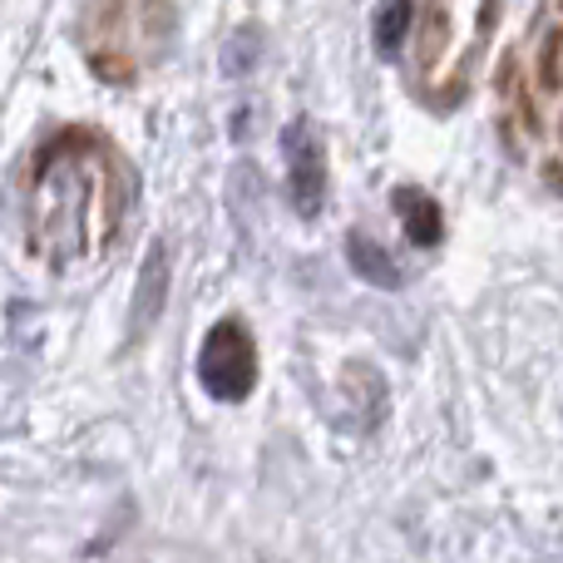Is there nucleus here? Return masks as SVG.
<instances>
[{"label":"nucleus","mask_w":563,"mask_h":563,"mask_svg":"<svg viewBox=\"0 0 563 563\" xmlns=\"http://www.w3.org/2000/svg\"><path fill=\"white\" fill-rule=\"evenodd\" d=\"M346 257H351V267H356V277L371 282V287L396 291L400 282H406V273L396 267V257H390L371 233H361V228H351L346 233Z\"/></svg>","instance_id":"obj_5"},{"label":"nucleus","mask_w":563,"mask_h":563,"mask_svg":"<svg viewBox=\"0 0 563 563\" xmlns=\"http://www.w3.org/2000/svg\"><path fill=\"white\" fill-rule=\"evenodd\" d=\"M198 380L218 400H247L257 386V341L243 321H218L198 351Z\"/></svg>","instance_id":"obj_2"},{"label":"nucleus","mask_w":563,"mask_h":563,"mask_svg":"<svg viewBox=\"0 0 563 563\" xmlns=\"http://www.w3.org/2000/svg\"><path fill=\"white\" fill-rule=\"evenodd\" d=\"M134 174L99 134L65 129L30 164L25 247L49 273L99 267L129 238Z\"/></svg>","instance_id":"obj_1"},{"label":"nucleus","mask_w":563,"mask_h":563,"mask_svg":"<svg viewBox=\"0 0 563 563\" xmlns=\"http://www.w3.org/2000/svg\"><path fill=\"white\" fill-rule=\"evenodd\" d=\"M390 203H396L400 223H406V238L416 247H435L440 238H445V218H440V203L430 194H420V188H396Z\"/></svg>","instance_id":"obj_4"},{"label":"nucleus","mask_w":563,"mask_h":563,"mask_svg":"<svg viewBox=\"0 0 563 563\" xmlns=\"http://www.w3.org/2000/svg\"><path fill=\"white\" fill-rule=\"evenodd\" d=\"M410 20H416V0H380V10H376V49L386 59L406 45Z\"/></svg>","instance_id":"obj_7"},{"label":"nucleus","mask_w":563,"mask_h":563,"mask_svg":"<svg viewBox=\"0 0 563 563\" xmlns=\"http://www.w3.org/2000/svg\"><path fill=\"white\" fill-rule=\"evenodd\" d=\"M168 247L154 243L148 247V263H144V277H139V307H134V336L139 331H148L158 321V311H164L168 301Z\"/></svg>","instance_id":"obj_6"},{"label":"nucleus","mask_w":563,"mask_h":563,"mask_svg":"<svg viewBox=\"0 0 563 563\" xmlns=\"http://www.w3.org/2000/svg\"><path fill=\"white\" fill-rule=\"evenodd\" d=\"M257 59H263V35L257 30H238L223 45V75H247Z\"/></svg>","instance_id":"obj_8"},{"label":"nucleus","mask_w":563,"mask_h":563,"mask_svg":"<svg viewBox=\"0 0 563 563\" xmlns=\"http://www.w3.org/2000/svg\"><path fill=\"white\" fill-rule=\"evenodd\" d=\"M559 49H563V35L554 30V35L544 40V55H539V85H544V89H559V85H563V69H559Z\"/></svg>","instance_id":"obj_9"},{"label":"nucleus","mask_w":563,"mask_h":563,"mask_svg":"<svg viewBox=\"0 0 563 563\" xmlns=\"http://www.w3.org/2000/svg\"><path fill=\"white\" fill-rule=\"evenodd\" d=\"M282 158H287V194L301 218H317L327 208V148H321L311 119H291L282 129Z\"/></svg>","instance_id":"obj_3"}]
</instances>
